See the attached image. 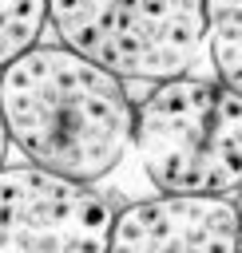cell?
Segmentation results:
<instances>
[{
    "label": "cell",
    "instance_id": "cell-1",
    "mask_svg": "<svg viewBox=\"0 0 242 253\" xmlns=\"http://www.w3.org/2000/svg\"><path fill=\"white\" fill-rule=\"evenodd\" d=\"M0 103L12 146L48 174L95 186L135 150L139 103L127 83L63 43H40L8 63Z\"/></svg>",
    "mask_w": 242,
    "mask_h": 253
},
{
    "label": "cell",
    "instance_id": "cell-5",
    "mask_svg": "<svg viewBox=\"0 0 242 253\" xmlns=\"http://www.w3.org/2000/svg\"><path fill=\"white\" fill-rule=\"evenodd\" d=\"M242 213L234 198L155 194L115 217L111 253H238Z\"/></svg>",
    "mask_w": 242,
    "mask_h": 253
},
{
    "label": "cell",
    "instance_id": "cell-9",
    "mask_svg": "<svg viewBox=\"0 0 242 253\" xmlns=\"http://www.w3.org/2000/svg\"><path fill=\"white\" fill-rule=\"evenodd\" d=\"M238 253H242V249H238Z\"/></svg>",
    "mask_w": 242,
    "mask_h": 253
},
{
    "label": "cell",
    "instance_id": "cell-4",
    "mask_svg": "<svg viewBox=\"0 0 242 253\" xmlns=\"http://www.w3.org/2000/svg\"><path fill=\"white\" fill-rule=\"evenodd\" d=\"M115 217L91 182L28 162L0 174V253H111Z\"/></svg>",
    "mask_w": 242,
    "mask_h": 253
},
{
    "label": "cell",
    "instance_id": "cell-3",
    "mask_svg": "<svg viewBox=\"0 0 242 253\" xmlns=\"http://www.w3.org/2000/svg\"><path fill=\"white\" fill-rule=\"evenodd\" d=\"M63 47L123 83L190 75L206 51V0H52Z\"/></svg>",
    "mask_w": 242,
    "mask_h": 253
},
{
    "label": "cell",
    "instance_id": "cell-8",
    "mask_svg": "<svg viewBox=\"0 0 242 253\" xmlns=\"http://www.w3.org/2000/svg\"><path fill=\"white\" fill-rule=\"evenodd\" d=\"M234 202H238V213H242V194H238V198H234Z\"/></svg>",
    "mask_w": 242,
    "mask_h": 253
},
{
    "label": "cell",
    "instance_id": "cell-7",
    "mask_svg": "<svg viewBox=\"0 0 242 253\" xmlns=\"http://www.w3.org/2000/svg\"><path fill=\"white\" fill-rule=\"evenodd\" d=\"M44 28H52V0H0V59L4 67L40 47Z\"/></svg>",
    "mask_w": 242,
    "mask_h": 253
},
{
    "label": "cell",
    "instance_id": "cell-2",
    "mask_svg": "<svg viewBox=\"0 0 242 253\" xmlns=\"http://www.w3.org/2000/svg\"><path fill=\"white\" fill-rule=\"evenodd\" d=\"M135 158L159 194L238 198L242 95L198 75L151 87L135 119Z\"/></svg>",
    "mask_w": 242,
    "mask_h": 253
},
{
    "label": "cell",
    "instance_id": "cell-6",
    "mask_svg": "<svg viewBox=\"0 0 242 253\" xmlns=\"http://www.w3.org/2000/svg\"><path fill=\"white\" fill-rule=\"evenodd\" d=\"M206 55L214 79L242 95V0H206Z\"/></svg>",
    "mask_w": 242,
    "mask_h": 253
}]
</instances>
